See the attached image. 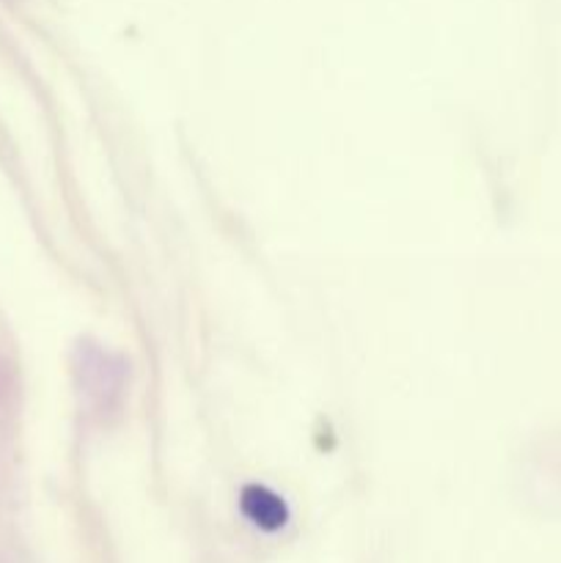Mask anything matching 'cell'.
Instances as JSON below:
<instances>
[{
    "instance_id": "cell-1",
    "label": "cell",
    "mask_w": 561,
    "mask_h": 563,
    "mask_svg": "<svg viewBox=\"0 0 561 563\" xmlns=\"http://www.w3.org/2000/svg\"><path fill=\"white\" fill-rule=\"evenodd\" d=\"M240 506L248 520L262 528V531H278L289 520V511H286L284 500L275 493H270L267 487H258V484H251V487L242 489Z\"/></svg>"
}]
</instances>
